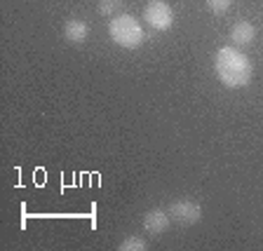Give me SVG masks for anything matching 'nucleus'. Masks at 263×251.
I'll list each match as a JSON object with an SVG mask.
<instances>
[{
	"mask_svg": "<svg viewBox=\"0 0 263 251\" xmlns=\"http://www.w3.org/2000/svg\"><path fill=\"white\" fill-rule=\"evenodd\" d=\"M172 225V219H170V211H162V209H153L143 216V228L151 233V235H162L167 233Z\"/></svg>",
	"mask_w": 263,
	"mask_h": 251,
	"instance_id": "nucleus-5",
	"label": "nucleus"
},
{
	"mask_svg": "<svg viewBox=\"0 0 263 251\" xmlns=\"http://www.w3.org/2000/svg\"><path fill=\"white\" fill-rule=\"evenodd\" d=\"M118 249H120V251H146L148 244H146V240H143V237L132 235V237H125V240H122V244L118 246Z\"/></svg>",
	"mask_w": 263,
	"mask_h": 251,
	"instance_id": "nucleus-8",
	"label": "nucleus"
},
{
	"mask_svg": "<svg viewBox=\"0 0 263 251\" xmlns=\"http://www.w3.org/2000/svg\"><path fill=\"white\" fill-rule=\"evenodd\" d=\"M214 71L221 85L228 89H242L252 82V61L235 47H221L214 56Z\"/></svg>",
	"mask_w": 263,
	"mask_h": 251,
	"instance_id": "nucleus-1",
	"label": "nucleus"
},
{
	"mask_svg": "<svg viewBox=\"0 0 263 251\" xmlns=\"http://www.w3.org/2000/svg\"><path fill=\"white\" fill-rule=\"evenodd\" d=\"M170 219L172 223L181 225V228H191V225L200 223L202 219V207L193 200H176L170 204Z\"/></svg>",
	"mask_w": 263,
	"mask_h": 251,
	"instance_id": "nucleus-4",
	"label": "nucleus"
},
{
	"mask_svg": "<svg viewBox=\"0 0 263 251\" xmlns=\"http://www.w3.org/2000/svg\"><path fill=\"white\" fill-rule=\"evenodd\" d=\"M143 19L153 31H170L174 26V10L164 0H148L143 7Z\"/></svg>",
	"mask_w": 263,
	"mask_h": 251,
	"instance_id": "nucleus-3",
	"label": "nucleus"
},
{
	"mask_svg": "<svg viewBox=\"0 0 263 251\" xmlns=\"http://www.w3.org/2000/svg\"><path fill=\"white\" fill-rule=\"evenodd\" d=\"M207 5L214 14H226L230 10V5H233V0H207Z\"/></svg>",
	"mask_w": 263,
	"mask_h": 251,
	"instance_id": "nucleus-10",
	"label": "nucleus"
},
{
	"mask_svg": "<svg viewBox=\"0 0 263 251\" xmlns=\"http://www.w3.org/2000/svg\"><path fill=\"white\" fill-rule=\"evenodd\" d=\"M256 38V28L249 22H237L230 31V40L237 45V47H245V45H252Z\"/></svg>",
	"mask_w": 263,
	"mask_h": 251,
	"instance_id": "nucleus-7",
	"label": "nucleus"
},
{
	"mask_svg": "<svg viewBox=\"0 0 263 251\" xmlns=\"http://www.w3.org/2000/svg\"><path fill=\"white\" fill-rule=\"evenodd\" d=\"M122 0H99V14L101 16H115V12L120 10Z\"/></svg>",
	"mask_w": 263,
	"mask_h": 251,
	"instance_id": "nucleus-9",
	"label": "nucleus"
},
{
	"mask_svg": "<svg viewBox=\"0 0 263 251\" xmlns=\"http://www.w3.org/2000/svg\"><path fill=\"white\" fill-rule=\"evenodd\" d=\"M87 35H89V26L85 22H80V19H68V22L64 24V38L68 40V43L82 45L87 40Z\"/></svg>",
	"mask_w": 263,
	"mask_h": 251,
	"instance_id": "nucleus-6",
	"label": "nucleus"
},
{
	"mask_svg": "<svg viewBox=\"0 0 263 251\" xmlns=\"http://www.w3.org/2000/svg\"><path fill=\"white\" fill-rule=\"evenodd\" d=\"M108 35L113 38L115 45H120L125 49H137L143 43V38H146L141 24L129 14H118L115 19H110Z\"/></svg>",
	"mask_w": 263,
	"mask_h": 251,
	"instance_id": "nucleus-2",
	"label": "nucleus"
}]
</instances>
